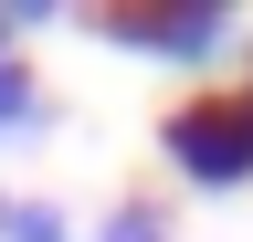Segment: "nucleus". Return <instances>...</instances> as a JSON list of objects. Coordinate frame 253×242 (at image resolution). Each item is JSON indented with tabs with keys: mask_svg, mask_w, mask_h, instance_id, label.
<instances>
[{
	"mask_svg": "<svg viewBox=\"0 0 253 242\" xmlns=\"http://www.w3.org/2000/svg\"><path fill=\"white\" fill-rule=\"evenodd\" d=\"M95 242H169V221H158V210H137V200H126V210H106V232H95Z\"/></svg>",
	"mask_w": 253,
	"mask_h": 242,
	"instance_id": "5",
	"label": "nucleus"
},
{
	"mask_svg": "<svg viewBox=\"0 0 253 242\" xmlns=\"http://www.w3.org/2000/svg\"><path fill=\"white\" fill-rule=\"evenodd\" d=\"M21 21H42V11H32V0H21V11H0V64H11V32H21Z\"/></svg>",
	"mask_w": 253,
	"mask_h": 242,
	"instance_id": "6",
	"label": "nucleus"
},
{
	"mask_svg": "<svg viewBox=\"0 0 253 242\" xmlns=\"http://www.w3.org/2000/svg\"><path fill=\"white\" fill-rule=\"evenodd\" d=\"M0 242H74V221H63L53 200H11L0 190Z\"/></svg>",
	"mask_w": 253,
	"mask_h": 242,
	"instance_id": "3",
	"label": "nucleus"
},
{
	"mask_svg": "<svg viewBox=\"0 0 253 242\" xmlns=\"http://www.w3.org/2000/svg\"><path fill=\"white\" fill-rule=\"evenodd\" d=\"M169 158L201 190H243L253 179V95H190L169 116Z\"/></svg>",
	"mask_w": 253,
	"mask_h": 242,
	"instance_id": "1",
	"label": "nucleus"
},
{
	"mask_svg": "<svg viewBox=\"0 0 253 242\" xmlns=\"http://www.w3.org/2000/svg\"><path fill=\"white\" fill-rule=\"evenodd\" d=\"M106 42H137V53H169V64H201V53L232 42V11L221 0H158V11H106Z\"/></svg>",
	"mask_w": 253,
	"mask_h": 242,
	"instance_id": "2",
	"label": "nucleus"
},
{
	"mask_svg": "<svg viewBox=\"0 0 253 242\" xmlns=\"http://www.w3.org/2000/svg\"><path fill=\"white\" fill-rule=\"evenodd\" d=\"M0 127H42V95H32L21 64H0Z\"/></svg>",
	"mask_w": 253,
	"mask_h": 242,
	"instance_id": "4",
	"label": "nucleus"
}]
</instances>
